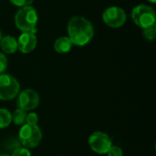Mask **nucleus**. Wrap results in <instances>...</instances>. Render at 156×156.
<instances>
[{"mask_svg":"<svg viewBox=\"0 0 156 156\" xmlns=\"http://www.w3.org/2000/svg\"><path fill=\"white\" fill-rule=\"evenodd\" d=\"M38 16L36 9L30 5L19 7L15 15V25L22 32H37Z\"/></svg>","mask_w":156,"mask_h":156,"instance_id":"nucleus-2","label":"nucleus"},{"mask_svg":"<svg viewBox=\"0 0 156 156\" xmlns=\"http://www.w3.org/2000/svg\"><path fill=\"white\" fill-rule=\"evenodd\" d=\"M0 156H10V155H8V154H0Z\"/></svg>","mask_w":156,"mask_h":156,"instance_id":"nucleus-21","label":"nucleus"},{"mask_svg":"<svg viewBox=\"0 0 156 156\" xmlns=\"http://www.w3.org/2000/svg\"><path fill=\"white\" fill-rule=\"evenodd\" d=\"M38 115L35 112H30L27 114L26 118V123L31 124V125H37L38 122Z\"/></svg>","mask_w":156,"mask_h":156,"instance_id":"nucleus-16","label":"nucleus"},{"mask_svg":"<svg viewBox=\"0 0 156 156\" xmlns=\"http://www.w3.org/2000/svg\"><path fill=\"white\" fill-rule=\"evenodd\" d=\"M127 16L125 11L119 6H110L106 8L102 14L103 22L113 28L123 26L126 22Z\"/></svg>","mask_w":156,"mask_h":156,"instance_id":"nucleus-8","label":"nucleus"},{"mask_svg":"<svg viewBox=\"0 0 156 156\" xmlns=\"http://www.w3.org/2000/svg\"><path fill=\"white\" fill-rule=\"evenodd\" d=\"M16 106L25 112H29L36 109L40 101L38 93L32 90L27 89L19 92L16 96Z\"/></svg>","mask_w":156,"mask_h":156,"instance_id":"nucleus-7","label":"nucleus"},{"mask_svg":"<svg viewBox=\"0 0 156 156\" xmlns=\"http://www.w3.org/2000/svg\"><path fill=\"white\" fill-rule=\"evenodd\" d=\"M11 156H31V153H30L29 149L21 146V147L16 148L13 151Z\"/></svg>","mask_w":156,"mask_h":156,"instance_id":"nucleus-15","label":"nucleus"},{"mask_svg":"<svg viewBox=\"0 0 156 156\" xmlns=\"http://www.w3.org/2000/svg\"><path fill=\"white\" fill-rule=\"evenodd\" d=\"M12 122L11 113L8 110L0 108V129H5Z\"/></svg>","mask_w":156,"mask_h":156,"instance_id":"nucleus-13","label":"nucleus"},{"mask_svg":"<svg viewBox=\"0 0 156 156\" xmlns=\"http://www.w3.org/2000/svg\"><path fill=\"white\" fill-rule=\"evenodd\" d=\"M72 43L68 37H60L54 42V49L59 54H65L70 51Z\"/></svg>","mask_w":156,"mask_h":156,"instance_id":"nucleus-11","label":"nucleus"},{"mask_svg":"<svg viewBox=\"0 0 156 156\" xmlns=\"http://www.w3.org/2000/svg\"><path fill=\"white\" fill-rule=\"evenodd\" d=\"M1 38H2V34H1V31H0V40H1Z\"/></svg>","mask_w":156,"mask_h":156,"instance_id":"nucleus-22","label":"nucleus"},{"mask_svg":"<svg viewBox=\"0 0 156 156\" xmlns=\"http://www.w3.org/2000/svg\"><path fill=\"white\" fill-rule=\"evenodd\" d=\"M13 5L18 6V7H23V6H27L29 5L30 4L33 3L34 0H9Z\"/></svg>","mask_w":156,"mask_h":156,"instance_id":"nucleus-19","label":"nucleus"},{"mask_svg":"<svg viewBox=\"0 0 156 156\" xmlns=\"http://www.w3.org/2000/svg\"><path fill=\"white\" fill-rule=\"evenodd\" d=\"M17 40V49L24 54L32 52L37 46V36L33 32H23Z\"/></svg>","mask_w":156,"mask_h":156,"instance_id":"nucleus-9","label":"nucleus"},{"mask_svg":"<svg viewBox=\"0 0 156 156\" xmlns=\"http://www.w3.org/2000/svg\"><path fill=\"white\" fill-rule=\"evenodd\" d=\"M0 48L6 54H13L17 50V40L13 36L2 37L0 40Z\"/></svg>","mask_w":156,"mask_h":156,"instance_id":"nucleus-10","label":"nucleus"},{"mask_svg":"<svg viewBox=\"0 0 156 156\" xmlns=\"http://www.w3.org/2000/svg\"><path fill=\"white\" fill-rule=\"evenodd\" d=\"M89 145L96 154H105L112 146V141L107 133L102 132H94L89 137Z\"/></svg>","mask_w":156,"mask_h":156,"instance_id":"nucleus-6","label":"nucleus"},{"mask_svg":"<svg viewBox=\"0 0 156 156\" xmlns=\"http://www.w3.org/2000/svg\"><path fill=\"white\" fill-rule=\"evenodd\" d=\"M108 156H123V152L121 147L117 145H112L107 153Z\"/></svg>","mask_w":156,"mask_h":156,"instance_id":"nucleus-17","label":"nucleus"},{"mask_svg":"<svg viewBox=\"0 0 156 156\" xmlns=\"http://www.w3.org/2000/svg\"><path fill=\"white\" fill-rule=\"evenodd\" d=\"M68 34L72 45L83 47L94 36V27L90 21L83 16H73L68 24Z\"/></svg>","mask_w":156,"mask_h":156,"instance_id":"nucleus-1","label":"nucleus"},{"mask_svg":"<svg viewBox=\"0 0 156 156\" xmlns=\"http://www.w3.org/2000/svg\"><path fill=\"white\" fill-rule=\"evenodd\" d=\"M27 112L21 110V109H16L13 113H11L12 117V122L18 126H22L26 123V118H27Z\"/></svg>","mask_w":156,"mask_h":156,"instance_id":"nucleus-12","label":"nucleus"},{"mask_svg":"<svg viewBox=\"0 0 156 156\" xmlns=\"http://www.w3.org/2000/svg\"><path fill=\"white\" fill-rule=\"evenodd\" d=\"M7 68V58L3 53L0 52V74H3Z\"/></svg>","mask_w":156,"mask_h":156,"instance_id":"nucleus-18","label":"nucleus"},{"mask_svg":"<svg viewBox=\"0 0 156 156\" xmlns=\"http://www.w3.org/2000/svg\"><path fill=\"white\" fill-rule=\"evenodd\" d=\"M133 21L141 28L154 27L156 14L154 9L147 5H138L132 10Z\"/></svg>","mask_w":156,"mask_h":156,"instance_id":"nucleus-4","label":"nucleus"},{"mask_svg":"<svg viewBox=\"0 0 156 156\" xmlns=\"http://www.w3.org/2000/svg\"><path fill=\"white\" fill-rule=\"evenodd\" d=\"M147 1H149L150 3H152V4H154L156 2V0H147Z\"/></svg>","mask_w":156,"mask_h":156,"instance_id":"nucleus-20","label":"nucleus"},{"mask_svg":"<svg viewBox=\"0 0 156 156\" xmlns=\"http://www.w3.org/2000/svg\"><path fill=\"white\" fill-rule=\"evenodd\" d=\"M143 34H144V38L146 40H148V41H154L156 36L155 26L154 27H151L144 28V31H143Z\"/></svg>","mask_w":156,"mask_h":156,"instance_id":"nucleus-14","label":"nucleus"},{"mask_svg":"<svg viewBox=\"0 0 156 156\" xmlns=\"http://www.w3.org/2000/svg\"><path fill=\"white\" fill-rule=\"evenodd\" d=\"M20 90L18 80L9 74H0V100L10 101L17 96Z\"/></svg>","mask_w":156,"mask_h":156,"instance_id":"nucleus-5","label":"nucleus"},{"mask_svg":"<svg viewBox=\"0 0 156 156\" xmlns=\"http://www.w3.org/2000/svg\"><path fill=\"white\" fill-rule=\"evenodd\" d=\"M18 140L21 145L25 148H36L42 140V132L38 125L25 123L19 130Z\"/></svg>","mask_w":156,"mask_h":156,"instance_id":"nucleus-3","label":"nucleus"}]
</instances>
